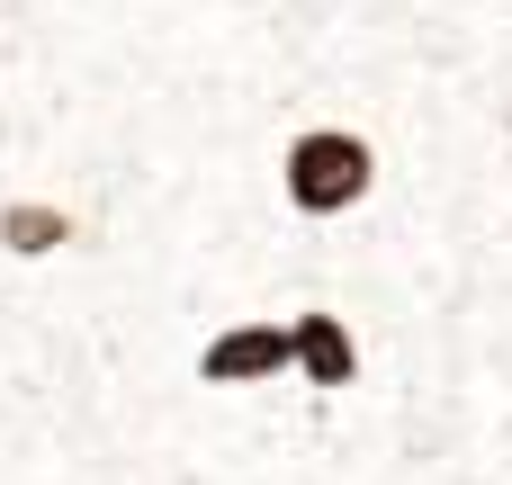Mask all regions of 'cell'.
Masks as SVG:
<instances>
[{
	"instance_id": "obj_2",
	"label": "cell",
	"mask_w": 512,
	"mask_h": 485,
	"mask_svg": "<svg viewBox=\"0 0 512 485\" xmlns=\"http://www.w3.org/2000/svg\"><path fill=\"white\" fill-rule=\"evenodd\" d=\"M270 189L297 225H351L387 189V153L360 117H297L270 144Z\"/></svg>"
},
{
	"instance_id": "obj_4",
	"label": "cell",
	"mask_w": 512,
	"mask_h": 485,
	"mask_svg": "<svg viewBox=\"0 0 512 485\" xmlns=\"http://www.w3.org/2000/svg\"><path fill=\"white\" fill-rule=\"evenodd\" d=\"M288 342H297V387H306V396H351V387H369V333H360L351 306L297 297V306H288Z\"/></svg>"
},
{
	"instance_id": "obj_3",
	"label": "cell",
	"mask_w": 512,
	"mask_h": 485,
	"mask_svg": "<svg viewBox=\"0 0 512 485\" xmlns=\"http://www.w3.org/2000/svg\"><path fill=\"white\" fill-rule=\"evenodd\" d=\"M189 378L207 396H261V387H288L297 378V342H288V315L279 306H243V315H216L198 342H189Z\"/></svg>"
},
{
	"instance_id": "obj_5",
	"label": "cell",
	"mask_w": 512,
	"mask_h": 485,
	"mask_svg": "<svg viewBox=\"0 0 512 485\" xmlns=\"http://www.w3.org/2000/svg\"><path fill=\"white\" fill-rule=\"evenodd\" d=\"M486 18H495V36L512 27V9H504V0H486ZM504 54H512V36H504ZM378 207H396V198H378ZM396 216H405V207H396ZM405 225H414V234H423V243L441 252V270H450V279H459L468 297H486L495 315H512V243H504V252H486V261H477V252H450V243H441V234H432L423 216H405Z\"/></svg>"
},
{
	"instance_id": "obj_1",
	"label": "cell",
	"mask_w": 512,
	"mask_h": 485,
	"mask_svg": "<svg viewBox=\"0 0 512 485\" xmlns=\"http://www.w3.org/2000/svg\"><path fill=\"white\" fill-rule=\"evenodd\" d=\"M351 99V0H0V485H279L270 405L207 396V315L333 297L369 234L297 225L270 144Z\"/></svg>"
}]
</instances>
